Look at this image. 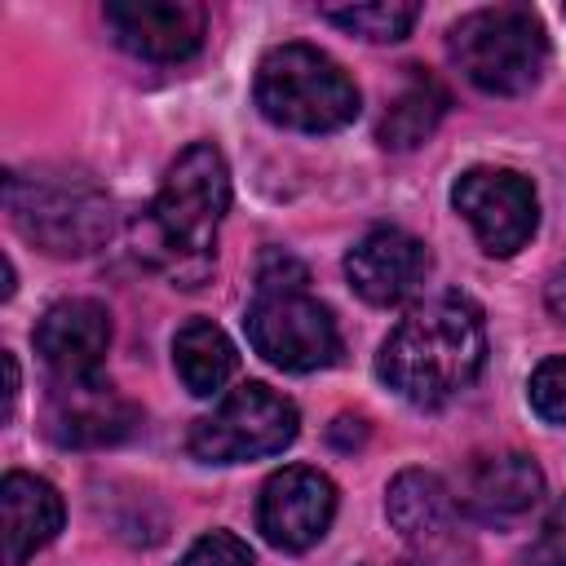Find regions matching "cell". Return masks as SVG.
I'll use <instances>...</instances> for the list:
<instances>
[{
    "mask_svg": "<svg viewBox=\"0 0 566 566\" xmlns=\"http://www.w3.org/2000/svg\"><path fill=\"white\" fill-rule=\"evenodd\" d=\"M226 208H230V168L221 150L212 142L186 146L168 164L150 208L137 221V256L150 270H159L172 287H199L217 265L212 248Z\"/></svg>",
    "mask_w": 566,
    "mask_h": 566,
    "instance_id": "obj_1",
    "label": "cell"
},
{
    "mask_svg": "<svg viewBox=\"0 0 566 566\" xmlns=\"http://www.w3.org/2000/svg\"><path fill=\"white\" fill-rule=\"evenodd\" d=\"M486 363V327L482 310L460 296H433L416 305L380 345L376 354V376L411 407H442L460 389L478 380Z\"/></svg>",
    "mask_w": 566,
    "mask_h": 566,
    "instance_id": "obj_2",
    "label": "cell"
},
{
    "mask_svg": "<svg viewBox=\"0 0 566 566\" xmlns=\"http://www.w3.org/2000/svg\"><path fill=\"white\" fill-rule=\"evenodd\" d=\"M4 212L13 230L49 256H88L115 234L111 190L93 172L66 164L9 168Z\"/></svg>",
    "mask_w": 566,
    "mask_h": 566,
    "instance_id": "obj_3",
    "label": "cell"
},
{
    "mask_svg": "<svg viewBox=\"0 0 566 566\" xmlns=\"http://www.w3.org/2000/svg\"><path fill=\"white\" fill-rule=\"evenodd\" d=\"M310 274L283 248H270L256 265V296L243 314L248 345L283 371H318L340 354L336 318L305 292Z\"/></svg>",
    "mask_w": 566,
    "mask_h": 566,
    "instance_id": "obj_4",
    "label": "cell"
},
{
    "mask_svg": "<svg viewBox=\"0 0 566 566\" xmlns=\"http://www.w3.org/2000/svg\"><path fill=\"white\" fill-rule=\"evenodd\" d=\"M447 53L473 88L517 97L544 80L548 35L531 4H486L451 22Z\"/></svg>",
    "mask_w": 566,
    "mask_h": 566,
    "instance_id": "obj_5",
    "label": "cell"
},
{
    "mask_svg": "<svg viewBox=\"0 0 566 566\" xmlns=\"http://www.w3.org/2000/svg\"><path fill=\"white\" fill-rule=\"evenodd\" d=\"M256 111L292 133H336L358 119V84L314 44H279L261 57L252 84Z\"/></svg>",
    "mask_w": 566,
    "mask_h": 566,
    "instance_id": "obj_6",
    "label": "cell"
},
{
    "mask_svg": "<svg viewBox=\"0 0 566 566\" xmlns=\"http://www.w3.org/2000/svg\"><path fill=\"white\" fill-rule=\"evenodd\" d=\"M301 433V411L292 398L274 394L261 380L230 389L208 416H199L186 433V447L203 464H248L279 455Z\"/></svg>",
    "mask_w": 566,
    "mask_h": 566,
    "instance_id": "obj_7",
    "label": "cell"
},
{
    "mask_svg": "<svg viewBox=\"0 0 566 566\" xmlns=\"http://www.w3.org/2000/svg\"><path fill=\"white\" fill-rule=\"evenodd\" d=\"M451 208L473 226L491 256H513L539 226L535 186L513 168H469L451 186Z\"/></svg>",
    "mask_w": 566,
    "mask_h": 566,
    "instance_id": "obj_8",
    "label": "cell"
},
{
    "mask_svg": "<svg viewBox=\"0 0 566 566\" xmlns=\"http://www.w3.org/2000/svg\"><path fill=\"white\" fill-rule=\"evenodd\" d=\"M137 407L97 376H53L44 398V433L57 447H115L137 429Z\"/></svg>",
    "mask_w": 566,
    "mask_h": 566,
    "instance_id": "obj_9",
    "label": "cell"
},
{
    "mask_svg": "<svg viewBox=\"0 0 566 566\" xmlns=\"http://www.w3.org/2000/svg\"><path fill=\"white\" fill-rule=\"evenodd\" d=\"M336 517V486L310 464H287L265 478L256 500V531L283 553L314 548Z\"/></svg>",
    "mask_w": 566,
    "mask_h": 566,
    "instance_id": "obj_10",
    "label": "cell"
},
{
    "mask_svg": "<svg viewBox=\"0 0 566 566\" xmlns=\"http://www.w3.org/2000/svg\"><path fill=\"white\" fill-rule=\"evenodd\" d=\"M102 13L115 44L142 62H186L208 35V9L195 0H111Z\"/></svg>",
    "mask_w": 566,
    "mask_h": 566,
    "instance_id": "obj_11",
    "label": "cell"
},
{
    "mask_svg": "<svg viewBox=\"0 0 566 566\" xmlns=\"http://www.w3.org/2000/svg\"><path fill=\"white\" fill-rule=\"evenodd\" d=\"M345 279L367 305H402L429 279V248L398 226H376L345 252Z\"/></svg>",
    "mask_w": 566,
    "mask_h": 566,
    "instance_id": "obj_12",
    "label": "cell"
},
{
    "mask_svg": "<svg viewBox=\"0 0 566 566\" xmlns=\"http://www.w3.org/2000/svg\"><path fill=\"white\" fill-rule=\"evenodd\" d=\"M111 349V314L102 301L71 296L40 314L35 323V354L53 376H97Z\"/></svg>",
    "mask_w": 566,
    "mask_h": 566,
    "instance_id": "obj_13",
    "label": "cell"
},
{
    "mask_svg": "<svg viewBox=\"0 0 566 566\" xmlns=\"http://www.w3.org/2000/svg\"><path fill=\"white\" fill-rule=\"evenodd\" d=\"M62 495L35 473H4L0 482V557L4 566H27L62 531Z\"/></svg>",
    "mask_w": 566,
    "mask_h": 566,
    "instance_id": "obj_14",
    "label": "cell"
},
{
    "mask_svg": "<svg viewBox=\"0 0 566 566\" xmlns=\"http://www.w3.org/2000/svg\"><path fill=\"white\" fill-rule=\"evenodd\" d=\"M539 495H544L539 464L522 451H504V455H486L469 469L455 504L482 522H509V517L526 513Z\"/></svg>",
    "mask_w": 566,
    "mask_h": 566,
    "instance_id": "obj_15",
    "label": "cell"
},
{
    "mask_svg": "<svg viewBox=\"0 0 566 566\" xmlns=\"http://www.w3.org/2000/svg\"><path fill=\"white\" fill-rule=\"evenodd\" d=\"M455 509L460 504L451 500L442 478L429 473V469H402L389 482V495H385V513H389L394 531L416 548L442 544L455 526Z\"/></svg>",
    "mask_w": 566,
    "mask_h": 566,
    "instance_id": "obj_16",
    "label": "cell"
},
{
    "mask_svg": "<svg viewBox=\"0 0 566 566\" xmlns=\"http://www.w3.org/2000/svg\"><path fill=\"white\" fill-rule=\"evenodd\" d=\"M172 367L181 376V385L195 394V398H212L239 367V354H234V340L208 323V318H190L177 327L172 336Z\"/></svg>",
    "mask_w": 566,
    "mask_h": 566,
    "instance_id": "obj_17",
    "label": "cell"
},
{
    "mask_svg": "<svg viewBox=\"0 0 566 566\" xmlns=\"http://www.w3.org/2000/svg\"><path fill=\"white\" fill-rule=\"evenodd\" d=\"M411 75H407V84H402V93L389 102V111H385V119H380V146L385 150H416L433 128H438V119L447 115V106H451V97H447V88L433 80V75H424L420 66H407Z\"/></svg>",
    "mask_w": 566,
    "mask_h": 566,
    "instance_id": "obj_18",
    "label": "cell"
},
{
    "mask_svg": "<svg viewBox=\"0 0 566 566\" xmlns=\"http://www.w3.org/2000/svg\"><path fill=\"white\" fill-rule=\"evenodd\" d=\"M327 22H336L340 31L358 35V40H371V44H394L402 40L416 18H420V4H407V0H380V4H345V9H323Z\"/></svg>",
    "mask_w": 566,
    "mask_h": 566,
    "instance_id": "obj_19",
    "label": "cell"
},
{
    "mask_svg": "<svg viewBox=\"0 0 566 566\" xmlns=\"http://www.w3.org/2000/svg\"><path fill=\"white\" fill-rule=\"evenodd\" d=\"M526 398H531V407H535L539 420L566 424V358H544V363L531 371Z\"/></svg>",
    "mask_w": 566,
    "mask_h": 566,
    "instance_id": "obj_20",
    "label": "cell"
},
{
    "mask_svg": "<svg viewBox=\"0 0 566 566\" xmlns=\"http://www.w3.org/2000/svg\"><path fill=\"white\" fill-rule=\"evenodd\" d=\"M177 566H256V557L234 531H203Z\"/></svg>",
    "mask_w": 566,
    "mask_h": 566,
    "instance_id": "obj_21",
    "label": "cell"
},
{
    "mask_svg": "<svg viewBox=\"0 0 566 566\" xmlns=\"http://www.w3.org/2000/svg\"><path fill=\"white\" fill-rule=\"evenodd\" d=\"M544 544L566 548V500H557V509L548 513V522H544ZM562 557H566V553H562Z\"/></svg>",
    "mask_w": 566,
    "mask_h": 566,
    "instance_id": "obj_22",
    "label": "cell"
},
{
    "mask_svg": "<svg viewBox=\"0 0 566 566\" xmlns=\"http://www.w3.org/2000/svg\"><path fill=\"white\" fill-rule=\"evenodd\" d=\"M4 420H13V402H18V358L4 354Z\"/></svg>",
    "mask_w": 566,
    "mask_h": 566,
    "instance_id": "obj_23",
    "label": "cell"
},
{
    "mask_svg": "<svg viewBox=\"0 0 566 566\" xmlns=\"http://www.w3.org/2000/svg\"><path fill=\"white\" fill-rule=\"evenodd\" d=\"M548 566H566V557H553V562H548Z\"/></svg>",
    "mask_w": 566,
    "mask_h": 566,
    "instance_id": "obj_24",
    "label": "cell"
},
{
    "mask_svg": "<svg viewBox=\"0 0 566 566\" xmlns=\"http://www.w3.org/2000/svg\"><path fill=\"white\" fill-rule=\"evenodd\" d=\"M394 566H416V562H394Z\"/></svg>",
    "mask_w": 566,
    "mask_h": 566,
    "instance_id": "obj_25",
    "label": "cell"
}]
</instances>
